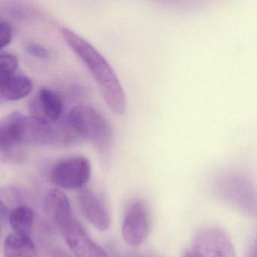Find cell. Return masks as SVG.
Masks as SVG:
<instances>
[{"mask_svg": "<svg viewBox=\"0 0 257 257\" xmlns=\"http://www.w3.org/2000/svg\"><path fill=\"white\" fill-rule=\"evenodd\" d=\"M61 34L70 49L82 60L92 75L111 110L118 115L124 114L126 109L125 94L112 66L91 43L74 31L62 28Z\"/></svg>", "mask_w": 257, "mask_h": 257, "instance_id": "2", "label": "cell"}, {"mask_svg": "<svg viewBox=\"0 0 257 257\" xmlns=\"http://www.w3.org/2000/svg\"><path fill=\"white\" fill-rule=\"evenodd\" d=\"M8 221L13 233L31 237L34 224V213L31 207L19 204L10 211Z\"/></svg>", "mask_w": 257, "mask_h": 257, "instance_id": "14", "label": "cell"}, {"mask_svg": "<svg viewBox=\"0 0 257 257\" xmlns=\"http://www.w3.org/2000/svg\"><path fill=\"white\" fill-rule=\"evenodd\" d=\"M32 80L23 75H0V97L2 100L16 101L27 97L33 91Z\"/></svg>", "mask_w": 257, "mask_h": 257, "instance_id": "12", "label": "cell"}, {"mask_svg": "<svg viewBox=\"0 0 257 257\" xmlns=\"http://www.w3.org/2000/svg\"><path fill=\"white\" fill-rule=\"evenodd\" d=\"M25 50L31 56L40 58V59L47 60L50 58V53L49 51L46 48L39 44L31 43V44L27 45Z\"/></svg>", "mask_w": 257, "mask_h": 257, "instance_id": "17", "label": "cell"}, {"mask_svg": "<svg viewBox=\"0 0 257 257\" xmlns=\"http://www.w3.org/2000/svg\"><path fill=\"white\" fill-rule=\"evenodd\" d=\"M246 257H257V238L252 244L249 253Z\"/></svg>", "mask_w": 257, "mask_h": 257, "instance_id": "18", "label": "cell"}, {"mask_svg": "<svg viewBox=\"0 0 257 257\" xmlns=\"http://www.w3.org/2000/svg\"><path fill=\"white\" fill-rule=\"evenodd\" d=\"M13 38V28L7 21L0 22V44L4 49L11 43Z\"/></svg>", "mask_w": 257, "mask_h": 257, "instance_id": "16", "label": "cell"}, {"mask_svg": "<svg viewBox=\"0 0 257 257\" xmlns=\"http://www.w3.org/2000/svg\"><path fill=\"white\" fill-rule=\"evenodd\" d=\"M79 207L87 220L100 231H106L110 226L111 217L107 206L94 191L82 188L78 194Z\"/></svg>", "mask_w": 257, "mask_h": 257, "instance_id": "9", "label": "cell"}, {"mask_svg": "<svg viewBox=\"0 0 257 257\" xmlns=\"http://www.w3.org/2000/svg\"><path fill=\"white\" fill-rule=\"evenodd\" d=\"M32 115L44 118L50 122L57 121L61 116L63 102L58 94L47 88L40 89L37 101L31 105Z\"/></svg>", "mask_w": 257, "mask_h": 257, "instance_id": "11", "label": "cell"}, {"mask_svg": "<svg viewBox=\"0 0 257 257\" xmlns=\"http://www.w3.org/2000/svg\"><path fill=\"white\" fill-rule=\"evenodd\" d=\"M5 257H37V248L31 237L12 233L4 243Z\"/></svg>", "mask_w": 257, "mask_h": 257, "instance_id": "13", "label": "cell"}, {"mask_svg": "<svg viewBox=\"0 0 257 257\" xmlns=\"http://www.w3.org/2000/svg\"><path fill=\"white\" fill-rule=\"evenodd\" d=\"M58 135L50 121L40 117L12 112L0 122V154L3 161L19 163L28 146L51 145Z\"/></svg>", "mask_w": 257, "mask_h": 257, "instance_id": "1", "label": "cell"}, {"mask_svg": "<svg viewBox=\"0 0 257 257\" xmlns=\"http://www.w3.org/2000/svg\"><path fill=\"white\" fill-rule=\"evenodd\" d=\"M217 195L228 204L257 219V187L241 176L221 177L215 186Z\"/></svg>", "mask_w": 257, "mask_h": 257, "instance_id": "4", "label": "cell"}, {"mask_svg": "<svg viewBox=\"0 0 257 257\" xmlns=\"http://www.w3.org/2000/svg\"><path fill=\"white\" fill-rule=\"evenodd\" d=\"M19 67V60L13 54L2 52L0 54V75L16 73Z\"/></svg>", "mask_w": 257, "mask_h": 257, "instance_id": "15", "label": "cell"}, {"mask_svg": "<svg viewBox=\"0 0 257 257\" xmlns=\"http://www.w3.org/2000/svg\"><path fill=\"white\" fill-rule=\"evenodd\" d=\"M91 174V163L88 159L82 156H72L53 167L50 180L58 188L80 190L89 181Z\"/></svg>", "mask_w": 257, "mask_h": 257, "instance_id": "5", "label": "cell"}, {"mask_svg": "<svg viewBox=\"0 0 257 257\" xmlns=\"http://www.w3.org/2000/svg\"><path fill=\"white\" fill-rule=\"evenodd\" d=\"M150 232V216L142 201H134L130 204L121 227V235L124 241L132 246L144 243Z\"/></svg>", "mask_w": 257, "mask_h": 257, "instance_id": "8", "label": "cell"}, {"mask_svg": "<svg viewBox=\"0 0 257 257\" xmlns=\"http://www.w3.org/2000/svg\"><path fill=\"white\" fill-rule=\"evenodd\" d=\"M69 127L81 138L99 147L110 144L112 131L110 124L98 110L88 105L75 106L67 117Z\"/></svg>", "mask_w": 257, "mask_h": 257, "instance_id": "3", "label": "cell"}, {"mask_svg": "<svg viewBox=\"0 0 257 257\" xmlns=\"http://www.w3.org/2000/svg\"><path fill=\"white\" fill-rule=\"evenodd\" d=\"M44 210L49 220L57 228L73 216L70 200L58 189L48 191L44 198Z\"/></svg>", "mask_w": 257, "mask_h": 257, "instance_id": "10", "label": "cell"}, {"mask_svg": "<svg viewBox=\"0 0 257 257\" xmlns=\"http://www.w3.org/2000/svg\"><path fill=\"white\" fill-rule=\"evenodd\" d=\"M183 257H199L198 254L192 249V250L186 251L185 253L183 254Z\"/></svg>", "mask_w": 257, "mask_h": 257, "instance_id": "19", "label": "cell"}, {"mask_svg": "<svg viewBox=\"0 0 257 257\" xmlns=\"http://www.w3.org/2000/svg\"><path fill=\"white\" fill-rule=\"evenodd\" d=\"M192 246L199 257H236L229 237L216 227H205L197 231Z\"/></svg>", "mask_w": 257, "mask_h": 257, "instance_id": "7", "label": "cell"}, {"mask_svg": "<svg viewBox=\"0 0 257 257\" xmlns=\"http://www.w3.org/2000/svg\"><path fill=\"white\" fill-rule=\"evenodd\" d=\"M58 229L75 257H109L107 252L89 237L74 216Z\"/></svg>", "mask_w": 257, "mask_h": 257, "instance_id": "6", "label": "cell"}]
</instances>
